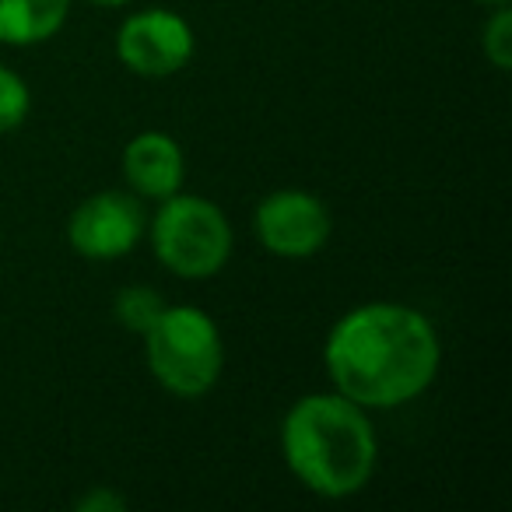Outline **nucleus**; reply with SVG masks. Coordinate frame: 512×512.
<instances>
[{
  "label": "nucleus",
  "instance_id": "nucleus-11",
  "mask_svg": "<svg viewBox=\"0 0 512 512\" xmlns=\"http://www.w3.org/2000/svg\"><path fill=\"white\" fill-rule=\"evenodd\" d=\"M32 109V92L22 81V74H15L11 67L0 64V134H11L29 120Z\"/></svg>",
  "mask_w": 512,
  "mask_h": 512
},
{
  "label": "nucleus",
  "instance_id": "nucleus-13",
  "mask_svg": "<svg viewBox=\"0 0 512 512\" xmlns=\"http://www.w3.org/2000/svg\"><path fill=\"white\" fill-rule=\"evenodd\" d=\"M123 509H127V498L116 495V491H109V488L88 491V495L78 502V512H123Z\"/></svg>",
  "mask_w": 512,
  "mask_h": 512
},
{
  "label": "nucleus",
  "instance_id": "nucleus-14",
  "mask_svg": "<svg viewBox=\"0 0 512 512\" xmlns=\"http://www.w3.org/2000/svg\"><path fill=\"white\" fill-rule=\"evenodd\" d=\"M99 8H123V4H134V0H92Z\"/></svg>",
  "mask_w": 512,
  "mask_h": 512
},
{
  "label": "nucleus",
  "instance_id": "nucleus-4",
  "mask_svg": "<svg viewBox=\"0 0 512 512\" xmlns=\"http://www.w3.org/2000/svg\"><path fill=\"white\" fill-rule=\"evenodd\" d=\"M151 249L176 278H211L232 256V225L214 200L172 193L151 218Z\"/></svg>",
  "mask_w": 512,
  "mask_h": 512
},
{
  "label": "nucleus",
  "instance_id": "nucleus-9",
  "mask_svg": "<svg viewBox=\"0 0 512 512\" xmlns=\"http://www.w3.org/2000/svg\"><path fill=\"white\" fill-rule=\"evenodd\" d=\"M71 0H0V43L39 46L64 29Z\"/></svg>",
  "mask_w": 512,
  "mask_h": 512
},
{
  "label": "nucleus",
  "instance_id": "nucleus-6",
  "mask_svg": "<svg viewBox=\"0 0 512 512\" xmlns=\"http://www.w3.org/2000/svg\"><path fill=\"white\" fill-rule=\"evenodd\" d=\"M330 211L316 193L278 190L264 197L253 211V232L267 253L281 260H309L330 239Z\"/></svg>",
  "mask_w": 512,
  "mask_h": 512
},
{
  "label": "nucleus",
  "instance_id": "nucleus-3",
  "mask_svg": "<svg viewBox=\"0 0 512 512\" xmlns=\"http://www.w3.org/2000/svg\"><path fill=\"white\" fill-rule=\"evenodd\" d=\"M144 358L158 386L176 397H204L225 369L221 330L197 306H165L144 330Z\"/></svg>",
  "mask_w": 512,
  "mask_h": 512
},
{
  "label": "nucleus",
  "instance_id": "nucleus-10",
  "mask_svg": "<svg viewBox=\"0 0 512 512\" xmlns=\"http://www.w3.org/2000/svg\"><path fill=\"white\" fill-rule=\"evenodd\" d=\"M162 309H165L162 295L151 292V288H144V285L123 288V292L116 295V302H113L116 323H123L130 334H144V330H148L151 323L162 316Z\"/></svg>",
  "mask_w": 512,
  "mask_h": 512
},
{
  "label": "nucleus",
  "instance_id": "nucleus-15",
  "mask_svg": "<svg viewBox=\"0 0 512 512\" xmlns=\"http://www.w3.org/2000/svg\"><path fill=\"white\" fill-rule=\"evenodd\" d=\"M484 4H509V0H484Z\"/></svg>",
  "mask_w": 512,
  "mask_h": 512
},
{
  "label": "nucleus",
  "instance_id": "nucleus-1",
  "mask_svg": "<svg viewBox=\"0 0 512 512\" xmlns=\"http://www.w3.org/2000/svg\"><path fill=\"white\" fill-rule=\"evenodd\" d=\"M442 362L439 334L425 313L400 302H365L334 323L323 365L341 397L365 411L411 404Z\"/></svg>",
  "mask_w": 512,
  "mask_h": 512
},
{
  "label": "nucleus",
  "instance_id": "nucleus-2",
  "mask_svg": "<svg viewBox=\"0 0 512 512\" xmlns=\"http://www.w3.org/2000/svg\"><path fill=\"white\" fill-rule=\"evenodd\" d=\"M281 453L302 488L320 498H351L372 481L376 428L365 407L341 393H309L281 421Z\"/></svg>",
  "mask_w": 512,
  "mask_h": 512
},
{
  "label": "nucleus",
  "instance_id": "nucleus-12",
  "mask_svg": "<svg viewBox=\"0 0 512 512\" xmlns=\"http://www.w3.org/2000/svg\"><path fill=\"white\" fill-rule=\"evenodd\" d=\"M481 46H484V57H488L498 71H509L512 67V11H509V4H495V15L484 22Z\"/></svg>",
  "mask_w": 512,
  "mask_h": 512
},
{
  "label": "nucleus",
  "instance_id": "nucleus-7",
  "mask_svg": "<svg viewBox=\"0 0 512 512\" xmlns=\"http://www.w3.org/2000/svg\"><path fill=\"white\" fill-rule=\"evenodd\" d=\"M144 207L137 193L102 190L81 200L67 221V242L85 260H120L141 242L144 235Z\"/></svg>",
  "mask_w": 512,
  "mask_h": 512
},
{
  "label": "nucleus",
  "instance_id": "nucleus-8",
  "mask_svg": "<svg viewBox=\"0 0 512 512\" xmlns=\"http://www.w3.org/2000/svg\"><path fill=\"white\" fill-rule=\"evenodd\" d=\"M123 176H127L130 190L144 200H165L179 193L186 176L183 148L176 137L162 134V130H144L123 148Z\"/></svg>",
  "mask_w": 512,
  "mask_h": 512
},
{
  "label": "nucleus",
  "instance_id": "nucleus-5",
  "mask_svg": "<svg viewBox=\"0 0 512 512\" xmlns=\"http://www.w3.org/2000/svg\"><path fill=\"white\" fill-rule=\"evenodd\" d=\"M193 50L190 22L165 8L137 11L116 32V57L137 78H172L190 64Z\"/></svg>",
  "mask_w": 512,
  "mask_h": 512
}]
</instances>
